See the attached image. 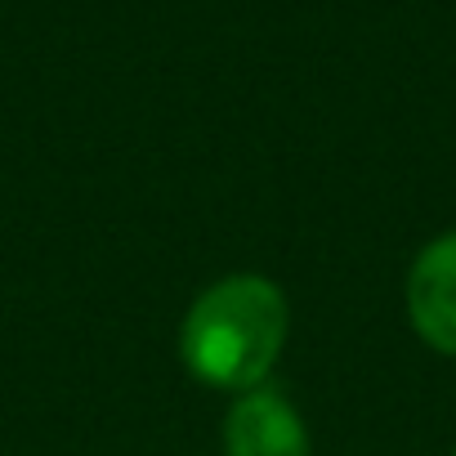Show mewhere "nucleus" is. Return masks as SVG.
Returning <instances> with one entry per match:
<instances>
[{"mask_svg": "<svg viewBox=\"0 0 456 456\" xmlns=\"http://www.w3.org/2000/svg\"><path fill=\"white\" fill-rule=\"evenodd\" d=\"M452 456H456V452H452Z\"/></svg>", "mask_w": 456, "mask_h": 456, "instance_id": "obj_4", "label": "nucleus"}, {"mask_svg": "<svg viewBox=\"0 0 456 456\" xmlns=\"http://www.w3.org/2000/svg\"><path fill=\"white\" fill-rule=\"evenodd\" d=\"M407 318L411 331L434 349L456 358V233L420 247L407 269Z\"/></svg>", "mask_w": 456, "mask_h": 456, "instance_id": "obj_3", "label": "nucleus"}, {"mask_svg": "<svg viewBox=\"0 0 456 456\" xmlns=\"http://www.w3.org/2000/svg\"><path fill=\"white\" fill-rule=\"evenodd\" d=\"M287 336L291 305L278 282L265 273H233L192 300L179 327V358L201 385L247 394L269 385Z\"/></svg>", "mask_w": 456, "mask_h": 456, "instance_id": "obj_1", "label": "nucleus"}, {"mask_svg": "<svg viewBox=\"0 0 456 456\" xmlns=\"http://www.w3.org/2000/svg\"><path fill=\"white\" fill-rule=\"evenodd\" d=\"M224 456H314V443L296 403L278 385H260L238 394L228 407Z\"/></svg>", "mask_w": 456, "mask_h": 456, "instance_id": "obj_2", "label": "nucleus"}]
</instances>
